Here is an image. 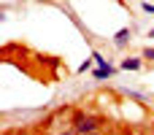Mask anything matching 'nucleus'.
Returning <instances> with one entry per match:
<instances>
[{"instance_id":"obj_1","label":"nucleus","mask_w":154,"mask_h":135,"mask_svg":"<svg viewBox=\"0 0 154 135\" xmlns=\"http://www.w3.org/2000/svg\"><path fill=\"white\" fill-rule=\"evenodd\" d=\"M103 124H106V119H103V116H97V114H84V111H76V114H73V119H70V127H73L79 135L103 130Z\"/></svg>"},{"instance_id":"obj_2","label":"nucleus","mask_w":154,"mask_h":135,"mask_svg":"<svg viewBox=\"0 0 154 135\" xmlns=\"http://www.w3.org/2000/svg\"><path fill=\"white\" fill-rule=\"evenodd\" d=\"M130 41H133V30H130V27H122V30H116V35H114V46H116V49H125V46H130Z\"/></svg>"},{"instance_id":"obj_3","label":"nucleus","mask_w":154,"mask_h":135,"mask_svg":"<svg viewBox=\"0 0 154 135\" xmlns=\"http://www.w3.org/2000/svg\"><path fill=\"white\" fill-rule=\"evenodd\" d=\"M119 68H122V70H141V68H143V57H125V60L119 62Z\"/></svg>"},{"instance_id":"obj_4","label":"nucleus","mask_w":154,"mask_h":135,"mask_svg":"<svg viewBox=\"0 0 154 135\" xmlns=\"http://www.w3.org/2000/svg\"><path fill=\"white\" fill-rule=\"evenodd\" d=\"M97 81H103V78H111L114 76V65L108 62V65H103V68H95V73H92Z\"/></svg>"},{"instance_id":"obj_5","label":"nucleus","mask_w":154,"mask_h":135,"mask_svg":"<svg viewBox=\"0 0 154 135\" xmlns=\"http://www.w3.org/2000/svg\"><path fill=\"white\" fill-rule=\"evenodd\" d=\"M125 95H127V97H133V100H149V97H146L143 92H138V89H125Z\"/></svg>"},{"instance_id":"obj_6","label":"nucleus","mask_w":154,"mask_h":135,"mask_svg":"<svg viewBox=\"0 0 154 135\" xmlns=\"http://www.w3.org/2000/svg\"><path fill=\"white\" fill-rule=\"evenodd\" d=\"M92 60H95V65H97V68H103V65H108V60H106V57H103L100 51H92Z\"/></svg>"},{"instance_id":"obj_7","label":"nucleus","mask_w":154,"mask_h":135,"mask_svg":"<svg viewBox=\"0 0 154 135\" xmlns=\"http://www.w3.org/2000/svg\"><path fill=\"white\" fill-rule=\"evenodd\" d=\"M141 57H143V60H149V62H154V46H143Z\"/></svg>"},{"instance_id":"obj_8","label":"nucleus","mask_w":154,"mask_h":135,"mask_svg":"<svg viewBox=\"0 0 154 135\" xmlns=\"http://www.w3.org/2000/svg\"><path fill=\"white\" fill-rule=\"evenodd\" d=\"M141 8H143V14L154 16V3H149V0H141Z\"/></svg>"},{"instance_id":"obj_9","label":"nucleus","mask_w":154,"mask_h":135,"mask_svg":"<svg viewBox=\"0 0 154 135\" xmlns=\"http://www.w3.org/2000/svg\"><path fill=\"white\" fill-rule=\"evenodd\" d=\"M92 65H95V60H84V62H81V68H79V73H87Z\"/></svg>"},{"instance_id":"obj_10","label":"nucleus","mask_w":154,"mask_h":135,"mask_svg":"<svg viewBox=\"0 0 154 135\" xmlns=\"http://www.w3.org/2000/svg\"><path fill=\"white\" fill-rule=\"evenodd\" d=\"M57 135H79V133H76V130L70 127V130H62V133H57Z\"/></svg>"},{"instance_id":"obj_11","label":"nucleus","mask_w":154,"mask_h":135,"mask_svg":"<svg viewBox=\"0 0 154 135\" xmlns=\"http://www.w3.org/2000/svg\"><path fill=\"white\" fill-rule=\"evenodd\" d=\"M146 38H149V41H154V27L149 30V32H146Z\"/></svg>"},{"instance_id":"obj_12","label":"nucleus","mask_w":154,"mask_h":135,"mask_svg":"<svg viewBox=\"0 0 154 135\" xmlns=\"http://www.w3.org/2000/svg\"><path fill=\"white\" fill-rule=\"evenodd\" d=\"M87 135H103V130H95V133H87Z\"/></svg>"},{"instance_id":"obj_13","label":"nucleus","mask_w":154,"mask_h":135,"mask_svg":"<svg viewBox=\"0 0 154 135\" xmlns=\"http://www.w3.org/2000/svg\"><path fill=\"white\" fill-rule=\"evenodd\" d=\"M38 3H51V0H38Z\"/></svg>"}]
</instances>
